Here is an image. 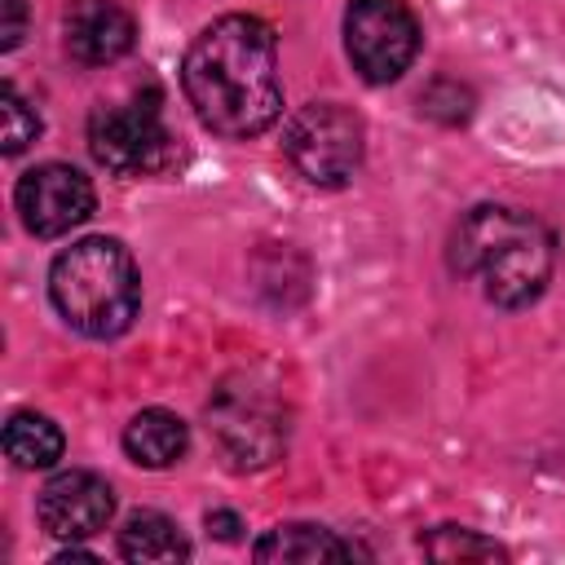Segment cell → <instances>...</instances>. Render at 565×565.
<instances>
[{"mask_svg":"<svg viewBox=\"0 0 565 565\" xmlns=\"http://www.w3.org/2000/svg\"><path fill=\"white\" fill-rule=\"evenodd\" d=\"M181 88L203 128L221 137H256L282 115L278 44L252 13L207 22L181 62Z\"/></svg>","mask_w":565,"mask_h":565,"instance_id":"cell-1","label":"cell"},{"mask_svg":"<svg viewBox=\"0 0 565 565\" xmlns=\"http://www.w3.org/2000/svg\"><path fill=\"white\" fill-rule=\"evenodd\" d=\"M450 265L455 274L472 278L486 291V300L521 309L543 296L556 265V238L539 216L521 207L481 203L463 212V221L455 225Z\"/></svg>","mask_w":565,"mask_h":565,"instance_id":"cell-2","label":"cell"},{"mask_svg":"<svg viewBox=\"0 0 565 565\" xmlns=\"http://www.w3.org/2000/svg\"><path fill=\"white\" fill-rule=\"evenodd\" d=\"M49 296L66 327L93 340H110L128 331L141 305V278L124 243L115 238H79L57 252L49 269Z\"/></svg>","mask_w":565,"mask_h":565,"instance_id":"cell-3","label":"cell"},{"mask_svg":"<svg viewBox=\"0 0 565 565\" xmlns=\"http://www.w3.org/2000/svg\"><path fill=\"white\" fill-rule=\"evenodd\" d=\"M88 150L102 168L119 177H150L177 159V141L163 124L159 93L137 88L119 102H102L88 115Z\"/></svg>","mask_w":565,"mask_h":565,"instance_id":"cell-4","label":"cell"},{"mask_svg":"<svg viewBox=\"0 0 565 565\" xmlns=\"http://www.w3.org/2000/svg\"><path fill=\"white\" fill-rule=\"evenodd\" d=\"M207 419L212 433L221 441V450L230 455L234 468H260L274 463L278 450L287 446V419L278 397L256 384L252 375H234L216 388V397L207 402Z\"/></svg>","mask_w":565,"mask_h":565,"instance_id":"cell-5","label":"cell"},{"mask_svg":"<svg viewBox=\"0 0 565 565\" xmlns=\"http://www.w3.org/2000/svg\"><path fill=\"white\" fill-rule=\"evenodd\" d=\"M282 150L309 185H344L362 163V119L340 102H309L287 119Z\"/></svg>","mask_w":565,"mask_h":565,"instance_id":"cell-6","label":"cell"},{"mask_svg":"<svg viewBox=\"0 0 565 565\" xmlns=\"http://www.w3.org/2000/svg\"><path fill=\"white\" fill-rule=\"evenodd\" d=\"M419 49V22L406 0H349L344 9V53L366 84L397 79Z\"/></svg>","mask_w":565,"mask_h":565,"instance_id":"cell-7","label":"cell"},{"mask_svg":"<svg viewBox=\"0 0 565 565\" xmlns=\"http://www.w3.org/2000/svg\"><path fill=\"white\" fill-rule=\"evenodd\" d=\"M93 181L71 163H40L18 177L13 207L35 238H62L93 216Z\"/></svg>","mask_w":565,"mask_h":565,"instance_id":"cell-8","label":"cell"},{"mask_svg":"<svg viewBox=\"0 0 565 565\" xmlns=\"http://www.w3.org/2000/svg\"><path fill=\"white\" fill-rule=\"evenodd\" d=\"M35 516L53 539L79 543V539H93L110 525L115 494L97 472L71 468V472H57V477L44 481V490L35 499Z\"/></svg>","mask_w":565,"mask_h":565,"instance_id":"cell-9","label":"cell"},{"mask_svg":"<svg viewBox=\"0 0 565 565\" xmlns=\"http://www.w3.org/2000/svg\"><path fill=\"white\" fill-rule=\"evenodd\" d=\"M62 31H66V53L84 66H110L137 40L132 13L110 0H71Z\"/></svg>","mask_w":565,"mask_h":565,"instance_id":"cell-10","label":"cell"},{"mask_svg":"<svg viewBox=\"0 0 565 565\" xmlns=\"http://www.w3.org/2000/svg\"><path fill=\"white\" fill-rule=\"evenodd\" d=\"M256 561H349V556H362L358 543L340 539L335 530L327 525H309V521H287V525H274L265 530V539L252 547Z\"/></svg>","mask_w":565,"mask_h":565,"instance_id":"cell-11","label":"cell"},{"mask_svg":"<svg viewBox=\"0 0 565 565\" xmlns=\"http://www.w3.org/2000/svg\"><path fill=\"white\" fill-rule=\"evenodd\" d=\"M190 446V433H185V419L172 415V411H137L124 428V450L141 463V468H168L185 455Z\"/></svg>","mask_w":565,"mask_h":565,"instance_id":"cell-12","label":"cell"},{"mask_svg":"<svg viewBox=\"0 0 565 565\" xmlns=\"http://www.w3.org/2000/svg\"><path fill=\"white\" fill-rule=\"evenodd\" d=\"M119 556L124 561H185L190 556V543L185 534L177 530L172 516L163 512H132L119 530Z\"/></svg>","mask_w":565,"mask_h":565,"instance_id":"cell-13","label":"cell"},{"mask_svg":"<svg viewBox=\"0 0 565 565\" xmlns=\"http://www.w3.org/2000/svg\"><path fill=\"white\" fill-rule=\"evenodd\" d=\"M62 446H66L62 428L40 411H18L4 424V455L18 468H53L62 459Z\"/></svg>","mask_w":565,"mask_h":565,"instance_id":"cell-14","label":"cell"},{"mask_svg":"<svg viewBox=\"0 0 565 565\" xmlns=\"http://www.w3.org/2000/svg\"><path fill=\"white\" fill-rule=\"evenodd\" d=\"M419 547L433 561H503L508 556L494 539H481L477 530H463V525H437L419 539Z\"/></svg>","mask_w":565,"mask_h":565,"instance_id":"cell-15","label":"cell"},{"mask_svg":"<svg viewBox=\"0 0 565 565\" xmlns=\"http://www.w3.org/2000/svg\"><path fill=\"white\" fill-rule=\"evenodd\" d=\"M0 137H4V154H22V150L40 137V115H35V106L18 93L13 79H4V128H0Z\"/></svg>","mask_w":565,"mask_h":565,"instance_id":"cell-16","label":"cell"},{"mask_svg":"<svg viewBox=\"0 0 565 565\" xmlns=\"http://www.w3.org/2000/svg\"><path fill=\"white\" fill-rule=\"evenodd\" d=\"M22 26H26V4L22 0H0V49H18L22 44Z\"/></svg>","mask_w":565,"mask_h":565,"instance_id":"cell-17","label":"cell"},{"mask_svg":"<svg viewBox=\"0 0 565 565\" xmlns=\"http://www.w3.org/2000/svg\"><path fill=\"white\" fill-rule=\"evenodd\" d=\"M207 530H216V539H238L243 521L234 512H207Z\"/></svg>","mask_w":565,"mask_h":565,"instance_id":"cell-18","label":"cell"}]
</instances>
